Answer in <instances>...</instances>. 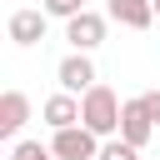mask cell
Wrapping results in <instances>:
<instances>
[{
	"label": "cell",
	"instance_id": "6da1fadb",
	"mask_svg": "<svg viewBox=\"0 0 160 160\" xmlns=\"http://www.w3.org/2000/svg\"><path fill=\"white\" fill-rule=\"evenodd\" d=\"M120 110H125V100H120L110 85H95V90L80 95V125L95 130L100 140H115V135H120Z\"/></svg>",
	"mask_w": 160,
	"mask_h": 160
},
{
	"label": "cell",
	"instance_id": "7a4b0ae2",
	"mask_svg": "<svg viewBox=\"0 0 160 160\" xmlns=\"http://www.w3.org/2000/svg\"><path fill=\"white\" fill-rule=\"evenodd\" d=\"M100 135L95 130H85V125H70V130H55V140H50V150L60 155V160H100Z\"/></svg>",
	"mask_w": 160,
	"mask_h": 160
},
{
	"label": "cell",
	"instance_id": "3957f363",
	"mask_svg": "<svg viewBox=\"0 0 160 160\" xmlns=\"http://www.w3.org/2000/svg\"><path fill=\"white\" fill-rule=\"evenodd\" d=\"M65 40H70V50H80V55L100 50V45H105V15L80 10L75 20H65Z\"/></svg>",
	"mask_w": 160,
	"mask_h": 160
},
{
	"label": "cell",
	"instance_id": "277c9868",
	"mask_svg": "<svg viewBox=\"0 0 160 160\" xmlns=\"http://www.w3.org/2000/svg\"><path fill=\"white\" fill-rule=\"evenodd\" d=\"M55 80H60V90H65V95H85V90H95V85H100V80H95L90 55H80V50H70V55L55 65Z\"/></svg>",
	"mask_w": 160,
	"mask_h": 160
},
{
	"label": "cell",
	"instance_id": "5b68a950",
	"mask_svg": "<svg viewBox=\"0 0 160 160\" xmlns=\"http://www.w3.org/2000/svg\"><path fill=\"white\" fill-rule=\"evenodd\" d=\"M150 135H155V120H150L145 100H140V95H135V100H125V110H120V140H125V145H135V150H145V145H150Z\"/></svg>",
	"mask_w": 160,
	"mask_h": 160
},
{
	"label": "cell",
	"instance_id": "8992f818",
	"mask_svg": "<svg viewBox=\"0 0 160 160\" xmlns=\"http://www.w3.org/2000/svg\"><path fill=\"white\" fill-rule=\"evenodd\" d=\"M45 20H50L45 10H15L5 30H10L15 45H40V40H45Z\"/></svg>",
	"mask_w": 160,
	"mask_h": 160
},
{
	"label": "cell",
	"instance_id": "52a82bcc",
	"mask_svg": "<svg viewBox=\"0 0 160 160\" xmlns=\"http://www.w3.org/2000/svg\"><path fill=\"white\" fill-rule=\"evenodd\" d=\"M110 20L125 30H150L155 25V0H110Z\"/></svg>",
	"mask_w": 160,
	"mask_h": 160
},
{
	"label": "cell",
	"instance_id": "ba28073f",
	"mask_svg": "<svg viewBox=\"0 0 160 160\" xmlns=\"http://www.w3.org/2000/svg\"><path fill=\"white\" fill-rule=\"evenodd\" d=\"M40 115H45L50 130H70V125H80V100L60 90V95H50V100L40 105Z\"/></svg>",
	"mask_w": 160,
	"mask_h": 160
},
{
	"label": "cell",
	"instance_id": "9c48e42d",
	"mask_svg": "<svg viewBox=\"0 0 160 160\" xmlns=\"http://www.w3.org/2000/svg\"><path fill=\"white\" fill-rule=\"evenodd\" d=\"M25 120H30V100H25V90H5V95H0V135H20Z\"/></svg>",
	"mask_w": 160,
	"mask_h": 160
},
{
	"label": "cell",
	"instance_id": "30bf717a",
	"mask_svg": "<svg viewBox=\"0 0 160 160\" xmlns=\"http://www.w3.org/2000/svg\"><path fill=\"white\" fill-rule=\"evenodd\" d=\"M10 160H60L50 145H40V140H20L15 150H10Z\"/></svg>",
	"mask_w": 160,
	"mask_h": 160
},
{
	"label": "cell",
	"instance_id": "8fae6325",
	"mask_svg": "<svg viewBox=\"0 0 160 160\" xmlns=\"http://www.w3.org/2000/svg\"><path fill=\"white\" fill-rule=\"evenodd\" d=\"M40 10L55 15V20H75V15L85 10V0H40Z\"/></svg>",
	"mask_w": 160,
	"mask_h": 160
},
{
	"label": "cell",
	"instance_id": "7c38bea8",
	"mask_svg": "<svg viewBox=\"0 0 160 160\" xmlns=\"http://www.w3.org/2000/svg\"><path fill=\"white\" fill-rule=\"evenodd\" d=\"M100 160H140V150H135V145H125V140L115 135V140H105V145H100Z\"/></svg>",
	"mask_w": 160,
	"mask_h": 160
},
{
	"label": "cell",
	"instance_id": "4fadbf2b",
	"mask_svg": "<svg viewBox=\"0 0 160 160\" xmlns=\"http://www.w3.org/2000/svg\"><path fill=\"white\" fill-rule=\"evenodd\" d=\"M140 100H145V110H150V120H155V125H160V90H145V95H140Z\"/></svg>",
	"mask_w": 160,
	"mask_h": 160
},
{
	"label": "cell",
	"instance_id": "5bb4252c",
	"mask_svg": "<svg viewBox=\"0 0 160 160\" xmlns=\"http://www.w3.org/2000/svg\"><path fill=\"white\" fill-rule=\"evenodd\" d=\"M155 20H160V0H155Z\"/></svg>",
	"mask_w": 160,
	"mask_h": 160
}]
</instances>
